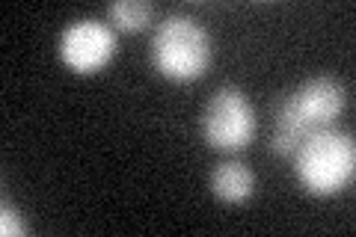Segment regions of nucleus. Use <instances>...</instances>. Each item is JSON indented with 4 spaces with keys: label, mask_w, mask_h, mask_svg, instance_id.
Segmentation results:
<instances>
[{
    "label": "nucleus",
    "mask_w": 356,
    "mask_h": 237,
    "mask_svg": "<svg viewBox=\"0 0 356 237\" xmlns=\"http://www.w3.org/2000/svg\"><path fill=\"white\" fill-rule=\"evenodd\" d=\"M199 131L211 149L241 152L255 140V131H259L255 107L238 86H220L202 110Z\"/></svg>",
    "instance_id": "obj_4"
},
{
    "label": "nucleus",
    "mask_w": 356,
    "mask_h": 237,
    "mask_svg": "<svg viewBox=\"0 0 356 237\" xmlns=\"http://www.w3.org/2000/svg\"><path fill=\"white\" fill-rule=\"evenodd\" d=\"M149 56L154 72H161L166 81L191 83L211 65V36L193 15L172 13L154 27Z\"/></svg>",
    "instance_id": "obj_3"
},
{
    "label": "nucleus",
    "mask_w": 356,
    "mask_h": 237,
    "mask_svg": "<svg viewBox=\"0 0 356 237\" xmlns=\"http://www.w3.org/2000/svg\"><path fill=\"white\" fill-rule=\"evenodd\" d=\"M344 107H348V92L336 77H309L276 110L270 152L280 157H294L300 142L309 133L330 128L344 113Z\"/></svg>",
    "instance_id": "obj_1"
},
{
    "label": "nucleus",
    "mask_w": 356,
    "mask_h": 237,
    "mask_svg": "<svg viewBox=\"0 0 356 237\" xmlns=\"http://www.w3.org/2000/svg\"><path fill=\"white\" fill-rule=\"evenodd\" d=\"M152 15H154V9L149 3H143V0H116V3L107 6V18L119 30H128V33L146 30Z\"/></svg>",
    "instance_id": "obj_7"
},
{
    "label": "nucleus",
    "mask_w": 356,
    "mask_h": 237,
    "mask_svg": "<svg viewBox=\"0 0 356 237\" xmlns=\"http://www.w3.org/2000/svg\"><path fill=\"white\" fill-rule=\"evenodd\" d=\"M211 193L226 205H241L255 193V175L241 161H220L211 172Z\"/></svg>",
    "instance_id": "obj_6"
},
{
    "label": "nucleus",
    "mask_w": 356,
    "mask_h": 237,
    "mask_svg": "<svg viewBox=\"0 0 356 237\" xmlns=\"http://www.w3.org/2000/svg\"><path fill=\"white\" fill-rule=\"evenodd\" d=\"M27 229H24V222H21V213L9 205V202H3V211H0V234H13V237H18V234H24Z\"/></svg>",
    "instance_id": "obj_8"
},
{
    "label": "nucleus",
    "mask_w": 356,
    "mask_h": 237,
    "mask_svg": "<svg viewBox=\"0 0 356 237\" xmlns=\"http://www.w3.org/2000/svg\"><path fill=\"white\" fill-rule=\"evenodd\" d=\"M116 56V33L98 18H74L60 33V60L72 72L92 74Z\"/></svg>",
    "instance_id": "obj_5"
},
{
    "label": "nucleus",
    "mask_w": 356,
    "mask_h": 237,
    "mask_svg": "<svg viewBox=\"0 0 356 237\" xmlns=\"http://www.w3.org/2000/svg\"><path fill=\"white\" fill-rule=\"evenodd\" d=\"M356 145L353 137L336 128H321L294 152V175L312 196H336L353 181Z\"/></svg>",
    "instance_id": "obj_2"
}]
</instances>
